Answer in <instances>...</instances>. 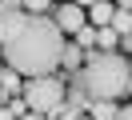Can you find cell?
<instances>
[{
	"mask_svg": "<svg viewBox=\"0 0 132 120\" xmlns=\"http://www.w3.org/2000/svg\"><path fill=\"white\" fill-rule=\"evenodd\" d=\"M124 48H128V52H132V32H128V36H124Z\"/></svg>",
	"mask_w": 132,
	"mask_h": 120,
	"instance_id": "obj_16",
	"label": "cell"
},
{
	"mask_svg": "<svg viewBox=\"0 0 132 120\" xmlns=\"http://www.w3.org/2000/svg\"><path fill=\"white\" fill-rule=\"evenodd\" d=\"M24 4V12H32V16H44V8L52 4V0H20Z\"/></svg>",
	"mask_w": 132,
	"mask_h": 120,
	"instance_id": "obj_11",
	"label": "cell"
},
{
	"mask_svg": "<svg viewBox=\"0 0 132 120\" xmlns=\"http://www.w3.org/2000/svg\"><path fill=\"white\" fill-rule=\"evenodd\" d=\"M128 92H132V80H128Z\"/></svg>",
	"mask_w": 132,
	"mask_h": 120,
	"instance_id": "obj_17",
	"label": "cell"
},
{
	"mask_svg": "<svg viewBox=\"0 0 132 120\" xmlns=\"http://www.w3.org/2000/svg\"><path fill=\"white\" fill-rule=\"evenodd\" d=\"M96 40H100L104 48H112V44H116V32H112V28H100V32H96Z\"/></svg>",
	"mask_w": 132,
	"mask_h": 120,
	"instance_id": "obj_12",
	"label": "cell"
},
{
	"mask_svg": "<svg viewBox=\"0 0 132 120\" xmlns=\"http://www.w3.org/2000/svg\"><path fill=\"white\" fill-rule=\"evenodd\" d=\"M52 24L60 28V36H64V32H72V36H76V32L88 24V12H84L80 4H72V0H64V4L56 8V16H52Z\"/></svg>",
	"mask_w": 132,
	"mask_h": 120,
	"instance_id": "obj_4",
	"label": "cell"
},
{
	"mask_svg": "<svg viewBox=\"0 0 132 120\" xmlns=\"http://www.w3.org/2000/svg\"><path fill=\"white\" fill-rule=\"evenodd\" d=\"M0 100H4V92H0Z\"/></svg>",
	"mask_w": 132,
	"mask_h": 120,
	"instance_id": "obj_18",
	"label": "cell"
},
{
	"mask_svg": "<svg viewBox=\"0 0 132 120\" xmlns=\"http://www.w3.org/2000/svg\"><path fill=\"white\" fill-rule=\"evenodd\" d=\"M76 44H80V48H92V44H96V28H92V24H84V28L76 32Z\"/></svg>",
	"mask_w": 132,
	"mask_h": 120,
	"instance_id": "obj_10",
	"label": "cell"
},
{
	"mask_svg": "<svg viewBox=\"0 0 132 120\" xmlns=\"http://www.w3.org/2000/svg\"><path fill=\"white\" fill-rule=\"evenodd\" d=\"M60 4H64V0H60Z\"/></svg>",
	"mask_w": 132,
	"mask_h": 120,
	"instance_id": "obj_19",
	"label": "cell"
},
{
	"mask_svg": "<svg viewBox=\"0 0 132 120\" xmlns=\"http://www.w3.org/2000/svg\"><path fill=\"white\" fill-rule=\"evenodd\" d=\"M60 60H64V68H80V64H84V56H80V48L64 44V56H60Z\"/></svg>",
	"mask_w": 132,
	"mask_h": 120,
	"instance_id": "obj_9",
	"label": "cell"
},
{
	"mask_svg": "<svg viewBox=\"0 0 132 120\" xmlns=\"http://www.w3.org/2000/svg\"><path fill=\"white\" fill-rule=\"evenodd\" d=\"M72 4H80V8H84V12H88V8H92V4H96V0H72Z\"/></svg>",
	"mask_w": 132,
	"mask_h": 120,
	"instance_id": "obj_14",
	"label": "cell"
},
{
	"mask_svg": "<svg viewBox=\"0 0 132 120\" xmlns=\"http://www.w3.org/2000/svg\"><path fill=\"white\" fill-rule=\"evenodd\" d=\"M0 52L16 76H52L64 56V36L48 16L8 12L0 16Z\"/></svg>",
	"mask_w": 132,
	"mask_h": 120,
	"instance_id": "obj_1",
	"label": "cell"
},
{
	"mask_svg": "<svg viewBox=\"0 0 132 120\" xmlns=\"http://www.w3.org/2000/svg\"><path fill=\"white\" fill-rule=\"evenodd\" d=\"M116 120H132V104H124V108H116Z\"/></svg>",
	"mask_w": 132,
	"mask_h": 120,
	"instance_id": "obj_13",
	"label": "cell"
},
{
	"mask_svg": "<svg viewBox=\"0 0 132 120\" xmlns=\"http://www.w3.org/2000/svg\"><path fill=\"white\" fill-rule=\"evenodd\" d=\"M24 104L36 112V116H56L64 108V80L56 76H36L24 84Z\"/></svg>",
	"mask_w": 132,
	"mask_h": 120,
	"instance_id": "obj_3",
	"label": "cell"
},
{
	"mask_svg": "<svg viewBox=\"0 0 132 120\" xmlns=\"http://www.w3.org/2000/svg\"><path fill=\"white\" fill-rule=\"evenodd\" d=\"M80 80L88 88L92 100H116V96L128 92V80H132V68L120 52H92L80 68Z\"/></svg>",
	"mask_w": 132,
	"mask_h": 120,
	"instance_id": "obj_2",
	"label": "cell"
},
{
	"mask_svg": "<svg viewBox=\"0 0 132 120\" xmlns=\"http://www.w3.org/2000/svg\"><path fill=\"white\" fill-rule=\"evenodd\" d=\"M0 56H4V52H0Z\"/></svg>",
	"mask_w": 132,
	"mask_h": 120,
	"instance_id": "obj_20",
	"label": "cell"
},
{
	"mask_svg": "<svg viewBox=\"0 0 132 120\" xmlns=\"http://www.w3.org/2000/svg\"><path fill=\"white\" fill-rule=\"evenodd\" d=\"M88 120H116V104H112V100H92Z\"/></svg>",
	"mask_w": 132,
	"mask_h": 120,
	"instance_id": "obj_7",
	"label": "cell"
},
{
	"mask_svg": "<svg viewBox=\"0 0 132 120\" xmlns=\"http://www.w3.org/2000/svg\"><path fill=\"white\" fill-rule=\"evenodd\" d=\"M108 28H112L116 36H128V32H132V12H128V8H116V12H112V24H108Z\"/></svg>",
	"mask_w": 132,
	"mask_h": 120,
	"instance_id": "obj_6",
	"label": "cell"
},
{
	"mask_svg": "<svg viewBox=\"0 0 132 120\" xmlns=\"http://www.w3.org/2000/svg\"><path fill=\"white\" fill-rule=\"evenodd\" d=\"M20 120H48V116H36V112H24Z\"/></svg>",
	"mask_w": 132,
	"mask_h": 120,
	"instance_id": "obj_15",
	"label": "cell"
},
{
	"mask_svg": "<svg viewBox=\"0 0 132 120\" xmlns=\"http://www.w3.org/2000/svg\"><path fill=\"white\" fill-rule=\"evenodd\" d=\"M112 12H116L112 0H96V4L88 8V20L96 24V28H108V24H112Z\"/></svg>",
	"mask_w": 132,
	"mask_h": 120,
	"instance_id": "obj_5",
	"label": "cell"
},
{
	"mask_svg": "<svg viewBox=\"0 0 132 120\" xmlns=\"http://www.w3.org/2000/svg\"><path fill=\"white\" fill-rule=\"evenodd\" d=\"M16 88H20V76H16L12 68H4V72H0V92L8 96V92H16Z\"/></svg>",
	"mask_w": 132,
	"mask_h": 120,
	"instance_id": "obj_8",
	"label": "cell"
}]
</instances>
